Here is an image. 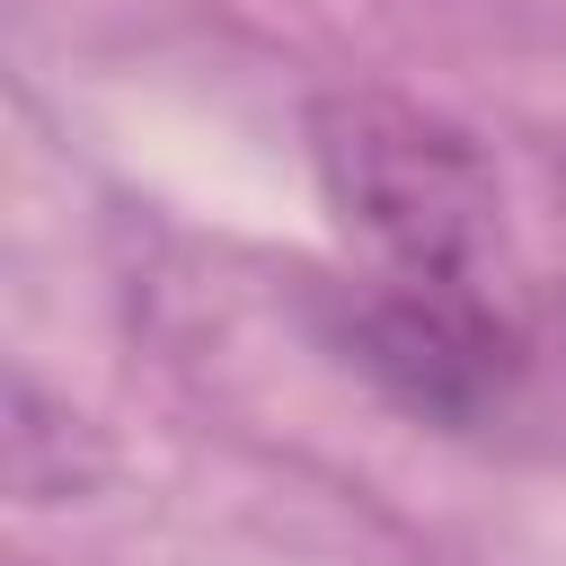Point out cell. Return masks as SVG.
Returning a JSON list of instances; mask_svg holds the SVG:
<instances>
[{
  "mask_svg": "<svg viewBox=\"0 0 566 566\" xmlns=\"http://www.w3.org/2000/svg\"><path fill=\"white\" fill-rule=\"evenodd\" d=\"M345 354L407 416L433 424H478L522 371V336L486 283H407V274H371L354 292Z\"/></svg>",
  "mask_w": 566,
  "mask_h": 566,
  "instance_id": "2",
  "label": "cell"
},
{
  "mask_svg": "<svg viewBox=\"0 0 566 566\" xmlns=\"http://www.w3.org/2000/svg\"><path fill=\"white\" fill-rule=\"evenodd\" d=\"M310 159L336 221L371 248L380 274L407 283H486L504 203L486 150L416 97L336 88L310 115Z\"/></svg>",
  "mask_w": 566,
  "mask_h": 566,
  "instance_id": "1",
  "label": "cell"
}]
</instances>
